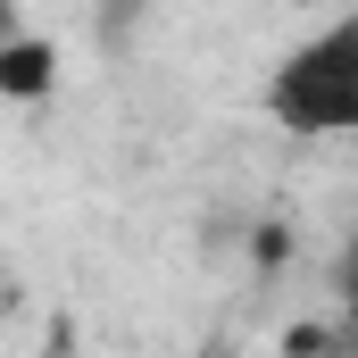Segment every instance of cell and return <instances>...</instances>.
I'll list each match as a JSON object with an SVG mask.
<instances>
[{
    "label": "cell",
    "instance_id": "cell-1",
    "mask_svg": "<svg viewBox=\"0 0 358 358\" xmlns=\"http://www.w3.org/2000/svg\"><path fill=\"white\" fill-rule=\"evenodd\" d=\"M267 117L300 142H342L358 134V17L317 25L267 67Z\"/></svg>",
    "mask_w": 358,
    "mask_h": 358
},
{
    "label": "cell",
    "instance_id": "cell-2",
    "mask_svg": "<svg viewBox=\"0 0 358 358\" xmlns=\"http://www.w3.org/2000/svg\"><path fill=\"white\" fill-rule=\"evenodd\" d=\"M50 84H59V50L17 17H0V100H42Z\"/></svg>",
    "mask_w": 358,
    "mask_h": 358
},
{
    "label": "cell",
    "instance_id": "cell-3",
    "mask_svg": "<svg viewBox=\"0 0 358 358\" xmlns=\"http://www.w3.org/2000/svg\"><path fill=\"white\" fill-rule=\"evenodd\" d=\"M342 300H350V317H358V234H350V250H342Z\"/></svg>",
    "mask_w": 358,
    "mask_h": 358
}]
</instances>
